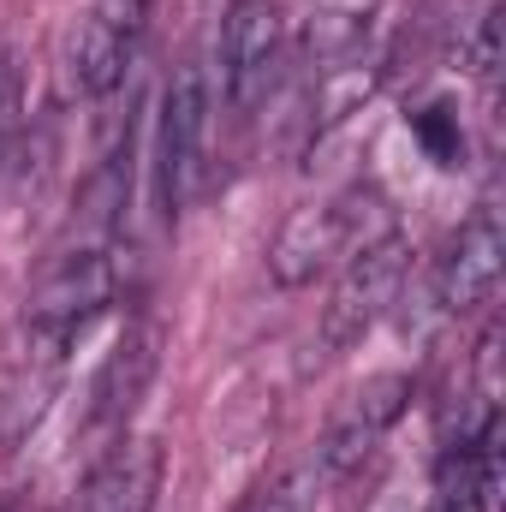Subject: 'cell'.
<instances>
[{"label": "cell", "mask_w": 506, "mask_h": 512, "mask_svg": "<svg viewBox=\"0 0 506 512\" xmlns=\"http://www.w3.org/2000/svg\"><path fill=\"white\" fill-rule=\"evenodd\" d=\"M381 233H393L381 191L376 185H352V191H340L328 203H310V209L286 215V227L274 233V251H268V274L280 286H310L316 274L340 268L346 256L364 251Z\"/></svg>", "instance_id": "obj_1"}, {"label": "cell", "mask_w": 506, "mask_h": 512, "mask_svg": "<svg viewBox=\"0 0 506 512\" xmlns=\"http://www.w3.org/2000/svg\"><path fill=\"white\" fill-rule=\"evenodd\" d=\"M72 340H78L72 328L42 322L30 310L0 334V453H18L54 411L72 364Z\"/></svg>", "instance_id": "obj_2"}, {"label": "cell", "mask_w": 506, "mask_h": 512, "mask_svg": "<svg viewBox=\"0 0 506 512\" xmlns=\"http://www.w3.org/2000/svg\"><path fill=\"white\" fill-rule=\"evenodd\" d=\"M405 268H411V251H405L399 233H381L364 251L346 256V268H340V280H334V292H328V304H322V346H328V352L358 346L381 316L399 304Z\"/></svg>", "instance_id": "obj_3"}, {"label": "cell", "mask_w": 506, "mask_h": 512, "mask_svg": "<svg viewBox=\"0 0 506 512\" xmlns=\"http://www.w3.org/2000/svg\"><path fill=\"white\" fill-rule=\"evenodd\" d=\"M203 137H209V78L197 66H179L161 96V126H155V203L167 221L197 191Z\"/></svg>", "instance_id": "obj_4"}, {"label": "cell", "mask_w": 506, "mask_h": 512, "mask_svg": "<svg viewBox=\"0 0 506 512\" xmlns=\"http://www.w3.org/2000/svg\"><path fill=\"white\" fill-rule=\"evenodd\" d=\"M280 54H286L280 6L274 0H239L227 12V30H221V84H227V102L239 114H251L256 102L274 90Z\"/></svg>", "instance_id": "obj_5"}, {"label": "cell", "mask_w": 506, "mask_h": 512, "mask_svg": "<svg viewBox=\"0 0 506 512\" xmlns=\"http://www.w3.org/2000/svg\"><path fill=\"white\" fill-rule=\"evenodd\" d=\"M405 405H411V376H399V370H381V376H370V382L352 387V399L340 405L328 441L316 447L322 477H346V471H358V465L376 453L381 435L405 417Z\"/></svg>", "instance_id": "obj_6"}, {"label": "cell", "mask_w": 506, "mask_h": 512, "mask_svg": "<svg viewBox=\"0 0 506 512\" xmlns=\"http://www.w3.org/2000/svg\"><path fill=\"white\" fill-rule=\"evenodd\" d=\"M114 292H120V268H114V251L108 245H78V251L54 256V268L36 280V292H30V316H42V322H60V328H72V334H84L108 304H114Z\"/></svg>", "instance_id": "obj_7"}, {"label": "cell", "mask_w": 506, "mask_h": 512, "mask_svg": "<svg viewBox=\"0 0 506 512\" xmlns=\"http://www.w3.org/2000/svg\"><path fill=\"white\" fill-rule=\"evenodd\" d=\"M501 268H506V233H501V221H495V209H477L447 239V251L435 262V298H441V310L465 316V310L489 304L495 286H501Z\"/></svg>", "instance_id": "obj_8"}, {"label": "cell", "mask_w": 506, "mask_h": 512, "mask_svg": "<svg viewBox=\"0 0 506 512\" xmlns=\"http://www.w3.org/2000/svg\"><path fill=\"white\" fill-rule=\"evenodd\" d=\"M155 370H161V328L155 322H131L126 334L114 340V352H108L96 387H90V435L126 429V417L143 405Z\"/></svg>", "instance_id": "obj_9"}, {"label": "cell", "mask_w": 506, "mask_h": 512, "mask_svg": "<svg viewBox=\"0 0 506 512\" xmlns=\"http://www.w3.org/2000/svg\"><path fill=\"white\" fill-rule=\"evenodd\" d=\"M137 36H143V30H131L120 18H108L102 6H90V12L72 24V42H66V84H72L78 96H108V90H120Z\"/></svg>", "instance_id": "obj_10"}, {"label": "cell", "mask_w": 506, "mask_h": 512, "mask_svg": "<svg viewBox=\"0 0 506 512\" xmlns=\"http://www.w3.org/2000/svg\"><path fill=\"white\" fill-rule=\"evenodd\" d=\"M155 495H161V447L155 441H120L90 471L72 512H149Z\"/></svg>", "instance_id": "obj_11"}, {"label": "cell", "mask_w": 506, "mask_h": 512, "mask_svg": "<svg viewBox=\"0 0 506 512\" xmlns=\"http://www.w3.org/2000/svg\"><path fill=\"white\" fill-rule=\"evenodd\" d=\"M381 72H387V54L370 48V42H358L352 54H340V60H328L322 66V84H316V126H340V120H352L370 96H376Z\"/></svg>", "instance_id": "obj_12"}, {"label": "cell", "mask_w": 506, "mask_h": 512, "mask_svg": "<svg viewBox=\"0 0 506 512\" xmlns=\"http://www.w3.org/2000/svg\"><path fill=\"white\" fill-rule=\"evenodd\" d=\"M411 137H417L423 155L441 161V167H459V161H465V131H459V114H453L447 102H429L423 114H411Z\"/></svg>", "instance_id": "obj_13"}, {"label": "cell", "mask_w": 506, "mask_h": 512, "mask_svg": "<svg viewBox=\"0 0 506 512\" xmlns=\"http://www.w3.org/2000/svg\"><path fill=\"white\" fill-rule=\"evenodd\" d=\"M501 30H506L501 6H489V12H483V24H477V36H471V72H477L483 84L501 72Z\"/></svg>", "instance_id": "obj_14"}, {"label": "cell", "mask_w": 506, "mask_h": 512, "mask_svg": "<svg viewBox=\"0 0 506 512\" xmlns=\"http://www.w3.org/2000/svg\"><path fill=\"white\" fill-rule=\"evenodd\" d=\"M251 512H298V495H292V489H274V495H262Z\"/></svg>", "instance_id": "obj_15"}]
</instances>
